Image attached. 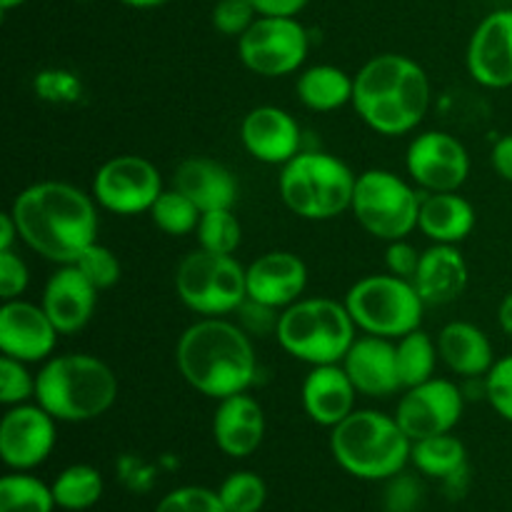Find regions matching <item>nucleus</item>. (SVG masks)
I'll use <instances>...</instances> for the list:
<instances>
[{
  "label": "nucleus",
  "instance_id": "nucleus-1",
  "mask_svg": "<svg viewBox=\"0 0 512 512\" xmlns=\"http://www.w3.org/2000/svg\"><path fill=\"white\" fill-rule=\"evenodd\" d=\"M18 235L30 250L58 265H73L98 238L95 198L70 183L45 180L13 200Z\"/></svg>",
  "mask_w": 512,
  "mask_h": 512
},
{
  "label": "nucleus",
  "instance_id": "nucleus-2",
  "mask_svg": "<svg viewBox=\"0 0 512 512\" xmlns=\"http://www.w3.org/2000/svg\"><path fill=\"white\" fill-rule=\"evenodd\" d=\"M175 363L190 388L213 400L248 393L258 378V358L248 333L223 318L190 325L178 340Z\"/></svg>",
  "mask_w": 512,
  "mask_h": 512
},
{
  "label": "nucleus",
  "instance_id": "nucleus-3",
  "mask_svg": "<svg viewBox=\"0 0 512 512\" xmlns=\"http://www.w3.org/2000/svg\"><path fill=\"white\" fill-rule=\"evenodd\" d=\"M353 108L375 133H413L430 108L428 75L408 55H375L355 75Z\"/></svg>",
  "mask_w": 512,
  "mask_h": 512
},
{
  "label": "nucleus",
  "instance_id": "nucleus-4",
  "mask_svg": "<svg viewBox=\"0 0 512 512\" xmlns=\"http://www.w3.org/2000/svg\"><path fill=\"white\" fill-rule=\"evenodd\" d=\"M118 378L88 353L55 355L35 375V403L60 423H88L113 408Z\"/></svg>",
  "mask_w": 512,
  "mask_h": 512
},
{
  "label": "nucleus",
  "instance_id": "nucleus-5",
  "mask_svg": "<svg viewBox=\"0 0 512 512\" xmlns=\"http://www.w3.org/2000/svg\"><path fill=\"white\" fill-rule=\"evenodd\" d=\"M413 440L395 415L380 410H353L330 428V453L348 475L360 480H390L410 463Z\"/></svg>",
  "mask_w": 512,
  "mask_h": 512
},
{
  "label": "nucleus",
  "instance_id": "nucleus-6",
  "mask_svg": "<svg viewBox=\"0 0 512 512\" xmlns=\"http://www.w3.org/2000/svg\"><path fill=\"white\" fill-rule=\"evenodd\" d=\"M358 325L350 318L345 303L330 298H300L280 313L278 343L290 358L315 365L343 363L355 343Z\"/></svg>",
  "mask_w": 512,
  "mask_h": 512
},
{
  "label": "nucleus",
  "instance_id": "nucleus-7",
  "mask_svg": "<svg viewBox=\"0 0 512 512\" xmlns=\"http://www.w3.org/2000/svg\"><path fill=\"white\" fill-rule=\"evenodd\" d=\"M358 175L340 158L303 150L280 173V198L305 220H333L350 210Z\"/></svg>",
  "mask_w": 512,
  "mask_h": 512
},
{
  "label": "nucleus",
  "instance_id": "nucleus-8",
  "mask_svg": "<svg viewBox=\"0 0 512 512\" xmlns=\"http://www.w3.org/2000/svg\"><path fill=\"white\" fill-rule=\"evenodd\" d=\"M353 323L365 335L400 340L423 323L425 303L410 280L398 275H368L358 280L345 295Z\"/></svg>",
  "mask_w": 512,
  "mask_h": 512
},
{
  "label": "nucleus",
  "instance_id": "nucleus-9",
  "mask_svg": "<svg viewBox=\"0 0 512 512\" xmlns=\"http://www.w3.org/2000/svg\"><path fill=\"white\" fill-rule=\"evenodd\" d=\"M175 293L180 303L203 318H223L248 300L245 268L233 255L198 248L180 260L175 270Z\"/></svg>",
  "mask_w": 512,
  "mask_h": 512
},
{
  "label": "nucleus",
  "instance_id": "nucleus-10",
  "mask_svg": "<svg viewBox=\"0 0 512 512\" xmlns=\"http://www.w3.org/2000/svg\"><path fill=\"white\" fill-rule=\"evenodd\" d=\"M420 203L423 195L408 180L390 170L375 168L358 175L350 210L360 228L368 230L373 238L393 243L405 240L418 228Z\"/></svg>",
  "mask_w": 512,
  "mask_h": 512
},
{
  "label": "nucleus",
  "instance_id": "nucleus-11",
  "mask_svg": "<svg viewBox=\"0 0 512 512\" xmlns=\"http://www.w3.org/2000/svg\"><path fill=\"white\" fill-rule=\"evenodd\" d=\"M308 50V30L298 18L260 15L238 38V55L243 65L263 78H280L300 70Z\"/></svg>",
  "mask_w": 512,
  "mask_h": 512
},
{
  "label": "nucleus",
  "instance_id": "nucleus-12",
  "mask_svg": "<svg viewBox=\"0 0 512 512\" xmlns=\"http://www.w3.org/2000/svg\"><path fill=\"white\" fill-rule=\"evenodd\" d=\"M163 180L158 168L140 155H118L98 168L93 178V198L100 208L115 215L150 213Z\"/></svg>",
  "mask_w": 512,
  "mask_h": 512
},
{
  "label": "nucleus",
  "instance_id": "nucleus-13",
  "mask_svg": "<svg viewBox=\"0 0 512 512\" xmlns=\"http://www.w3.org/2000/svg\"><path fill=\"white\" fill-rule=\"evenodd\" d=\"M405 168L423 193H458L470 175V155L455 135L428 130L410 140Z\"/></svg>",
  "mask_w": 512,
  "mask_h": 512
},
{
  "label": "nucleus",
  "instance_id": "nucleus-14",
  "mask_svg": "<svg viewBox=\"0 0 512 512\" xmlns=\"http://www.w3.org/2000/svg\"><path fill=\"white\" fill-rule=\"evenodd\" d=\"M463 390L443 378H430L415 388L405 390L400 398L395 420L410 440L433 438V435L453 433L463 418Z\"/></svg>",
  "mask_w": 512,
  "mask_h": 512
},
{
  "label": "nucleus",
  "instance_id": "nucleus-15",
  "mask_svg": "<svg viewBox=\"0 0 512 512\" xmlns=\"http://www.w3.org/2000/svg\"><path fill=\"white\" fill-rule=\"evenodd\" d=\"M58 420L43 405H13L0 420V458L10 470L30 473L50 458Z\"/></svg>",
  "mask_w": 512,
  "mask_h": 512
},
{
  "label": "nucleus",
  "instance_id": "nucleus-16",
  "mask_svg": "<svg viewBox=\"0 0 512 512\" xmlns=\"http://www.w3.org/2000/svg\"><path fill=\"white\" fill-rule=\"evenodd\" d=\"M58 328L43 305L5 300L0 308V350L20 363H45L58 345Z\"/></svg>",
  "mask_w": 512,
  "mask_h": 512
},
{
  "label": "nucleus",
  "instance_id": "nucleus-17",
  "mask_svg": "<svg viewBox=\"0 0 512 512\" xmlns=\"http://www.w3.org/2000/svg\"><path fill=\"white\" fill-rule=\"evenodd\" d=\"M468 73L483 88H512V8L480 20L468 43Z\"/></svg>",
  "mask_w": 512,
  "mask_h": 512
},
{
  "label": "nucleus",
  "instance_id": "nucleus-18",
  "mask_svg": "<svg viewBox=\"0 0 512 512\" xmlns=\"http://www.w3.org/2000/svg\"><path fill=\"white\" fill-rule=\"evenodd\" d=\"M243 148L265 165H285L303 153V130L300 123L283 108L258 105L240 123Z\"/></svg>",
  "mask_w": 512,
  "mask_h": 512
},
{
  "label": "nucleus",
  "instance_id": "nucleus-19",
  "mask_svg": "<svg viewBox=\"0 0 512 512\" xmlns=\"http://www.w3.org/2000/svg\"><path fill=\"white\" fill-rule=\"evenodd\" d=\"M248 300L285 310L298 303L308 288V268L303 260L288 250H270L245 268Z\"/></svg>",
  "mask_w": 512,
  "mask_h": 512
},
{
  "label": "nucleus",
  "instance_id": "nucleus-20",
  "mask_svg": "<svg viewBox=\"0 0 512 512\" xmlns=\"http://www.w3.org/2000/svg\"><path fill=\"white\" fill-rule=\"evenodd\" d=\"M340 365L350 375L355 390L368 398H390L403 388L398 353H395V343L388 338H378V335L355 338Z\"/></svg>",
  "mask_w": 512,
  "mask_h": 512
},
{
  "label": "nucleus",
  "instance_id": "nucleus-21",
  "mask_svg": "<svg viewBox=\"0 0 512 512\" xmlns=\"http://www.w3.org/2000/svg\"><path fill=\"white\" fill-rule=\"evenodd\" d=\"M100 290L75 265H60L43 290V308L60 335H73L90 323Z\"/></svg>",
  "mask_w": 512,
  "mask_h": 512
},
{
  "label": "nucleus",
  "instance_id": "nucleus-22",
  "mask_svg": "<svg viewBox=\"0 0 512 512\" xmlns=\"http://www.w3.org/2000/svg\"><path fill=\"white\" fill-rule=\"evenodd\" d=\"M265 413L248 393L218 400L213 415V440L228 458H250L263 445Z\"/></svg>",
  "mask_w": 512,
  "mask_h": 512
},
{
  "label": "nucleus",
  "instance_id": "nucleus-23",
  "mask_svg": "<svg viewBox=\"0 0 512 512\" xmlns=\"http://www.w3.org/2000/svg\"><path fill=\"white\" fill-rule=\"evenodd\" d=\"M355 395L358 390L340 363L310 368L300 388L305 415L323 428H335L353 413Z\"/></svg>",
  "mask_w": 512,
  "mask_h": 512
},
{
  "label": "nucleus",
  "instance_id": "nucleus-24",
  "mask_svg": "<svg viewBox=\"0 0 512 512\" xmlns=\"http://www.w3.org/2000/svg\"><path fill=\"white\" fill-rule=\"evenodd\" d=\"M415 285L425 305H448L468 288V263L455 245L433 243L420 255Z\"/></svg>",
  "mask_w": 512,
  "mask_h": 512
},
{
  "label": "nucleus",
  "instance_id": "nucleus-25",
  "mask_svg": "<svg viewBox=\"0 0 512 512\" xmlns=\"http://www.w3.org/2000/svg\"><path fill=\"white\" fill-rule=\"evenodd\" d=\"M173 188L188 195L203 213L233 210L238 203V180L223 163L210 158H188L173 175Z\"/></svg>",
  "mask_w": 512,
  "mask_h": 512
},
{
  "label": "nucleus",
  "instance_id": "nucleus-26",
  "mask_svg": "<svg viewBox=\"0 0 512 512\" xmlns=\"http://www.w3.org/2000/svg\"><path fill=\"white\" fill-rule=\"evenodd\" d=\"M438 353L440 360L448 365L460 378H480L488 375L493 368V343L488 335L473 323H463L455 320L440 330L438 338Z\"/></svg>",
  "mask_w": 512,
  "mask_h": 512
},
{
  "label": "nucleus",
  "instance_id": "nucleus-27",
  "mask_svg": "<svg viewBox=\"0 0 512 512\" xmlns=\"http://www.w3.org/2000/svg\"><path fill=\"white\" fill-rule=\"evenodd\" d=\"M475 208L458 193H423L418 228L440 245H458L475 230Z\"/></svg>",
  "mask_w": 512,
  "mask_h": 512
},
{
  "label": "nucleus",
  "instance_id": "nucleus-28",
  "mask_svg": "<svg viewBox=\"0 0 512 512\" xmlns=\"http://www.w3.org/2000/svg\"><path fill=\"white\" fill-rule=\"evenodd\" d=\"M355 78L335 65H313L298 78V98L315 113H333L353 103Z\"/></svg>",
  "mask_w": 512,
  "mask_h": 512
},
{
  "label": "nucleus",
  "instance_id": "nucleus-29",
  "mask_svg": "<svg viewBox=\"0 0 512 512\" xmlns=\"http://www.w3.org/2000/svg\"><path fill=\"white\" fill-rule=\"evenodd\" d=\"M410 463L423 475L435 480H448L468 468V450L463 440L453 433L433 435V438L415 440L410 450Z\"/></svg>",
  "mask_w": 512,
  "mask_h": 512
},
{
  "label": "nucleus",
  "instance_id": "nucleus-30",
  "mask_svg": "<svg viewBox=\"0 0 512 512\" xmlns=\"http://www.w3.org/2000/svg\"><path fill=\"white\" fill-rule=\"evenodd\" d=\"M53 498L60 510L83 512L90 510L100 498H103V475L93 465H68L58 478L53 480Z\"/></svg>",
  "mask_w": 512,
  "mask_h": 512
},
{
  "label": "nucleus",
  "instance_id": "nucleus-31",
  "mask_svg": "<svg viewBox=\"0 0 512 512\" xmlns=\"http://www.w3.org/2000/svg\"><path fill=\"white\" fill-rule=\"evenodd\" d=\"M395 353H398V370L403 390L415 388L420 383H428L435 378V368H438V343L430 338L423 330H413V333L403 335L395 343Z\"/></svg>",
  "mask_w": 512,
  "mask_h": 512
},
{
  "label": "nucleus",
  "instance_id": "nucleus-32",
  "mask_svg": "<svg viewBox=\"0 0 512 512\" xmlns=\"http://www.w3.org/2000/svg\"><path fill=\"white\" fill-rule=\"evenodd\" d=\"M53 488L30 473H13L0 478V512H53Z\"/></svg>",
  "mask_w": 512,
  "mask_h": 512
},
{
  "label": "nucleus",
  "instance_id": "nucleus-33",
  "mask_svg": "<svg viewBox=\"0 0 512 512\" xmlns=\"http://www.w3.org/2000/svg\"><path fill=\"white\" fill-rule=\"evenodd\" d=\"M200 215H203V210L188 195L180 193L178 188L163 190L153 203V208H150V220L155 223V228H160L168 235H175V238L195 233Z\"/></svg>",
  "mask_w": 512,
  "mask_h": 512
},
{
  "label": "nucleus",
  "instance_id": "nucleus-34",
  "mask_svg": "<svg viewBox=\"0 0 512 512\" xmlns=\"http://www.w3.org/2000/svg\"><path fill=\"white\" fill-rule=\"evenodd\" d=\"M195 238H198V248L208 253L235 255V250L243 243V228L233 210H208L200 215Z\"/></svg>",
  "mask_w": 512,
  "mask_h": 512
},
{
  "label": "nucleus",
  "instance_id": "nucleus-35",
  "mask_svg": "<svg viewBox=\"0 0 512 512\" xmlns=\"http://www.w3.org/2000/svg\"><path fill=\"white\" fill-rule=\"evenodd\" d=\"M218 495L228 512H260L268 500V485L253 470H238L223 480Z\"/></svg>",
  "mask_w": 512,
  "mask_h": 512
},
{
  "label": "nucleus",
  "instance_id": "nucleus-36",
  "mask_svg": "<svg viewBox=\"0 0 512 512\" xmlns=\"http://www.w3.org/2000/svg\"><path fill=\"white\" fill-rule=\"evenodd\" d=\"M73 265L98 290L113 288V285L120 280L118 255H115L110 248H105V245H100L98 240H95L93 245H88V248L83 250V255H80Z\"/></svg>",
  "mask_w": 512,
  "mask_h": 512
},
{
  "label": "nucleus",
  "instance_id": "nucleus-37",
  "mask_svg": "<svg viewBox=\"0 0 512 512\" xmlns=\"http://www.w3.org/2000/svg\"><path fill=\"white\" fill-rule=\"evenodd\" d=\"M155 512H228L218 490L200 488V485H185L175 488L158 503Z\"/></svg>",
  "mask_w": 512,
  "mask_h": 512
},
{
  "label": "nucleus",
  "instance_id": "nucleus-38",
  "mask_svg": "<svg viewBox=\"0 0 512 512\" xmlns=\"http://www.w3.org/2000/svg\"><path fill=\"white\" fill-rule=\"evenodd\" d=\"M28 363H20V360L8 358L3 355L0 358V403L13 408V405L28 403L30 398H35V378L25 368Z\"/></svg>",
  "mask_w": 512,
  "mask_h": 512
},
{
  "label": "nucleus",
  "instance_id": "nucleus-39",
  "mask_svg": "<svg viewBox=\"0 0 512 512\" xmlns=\"http://www.w3.org/2000/svg\"><path fill=\"white\" fill-rule=\"evenodd\" d=\"M258 18V10L250 0H218L213 15H210L213 28L220 35H230V38H240Z\"/></svg>",
  "mask_w": 512,
  "mask_h": 512
},
{
  "label": "nucleus",
  "instance_id": "nucleus-40",
  "mask_svg": "<svg viewBox=\"0 0 512 512\" xmlns=\"http://www.w3.org/2000/svg\"><path fill=\"white\" fill-rule=\"evenodd\" d=\"M485 398L495 413L512 423V355L495 360L485 375Z\"/></svg>",
  "mask_w": 512,
  "mask_h": 512
},
{
  "label": "nucleus",
  "instance_id": "nucleus-41",
  "mask_svg": "<svg viewBox=\"0 0 512 512\" xmlns=\"http://www.w3.org/2000/svg\"><path fill=\"white\" fill-rule=\"evenodd\" d=\"M35 93L38 98L50 100V103H73L78 100L80 90V80L75 78L70 70H60V68H50V70H40L35 75Z\"/></svg>",
  "mask_w": 512,
  "mask_h": 512
},
{
  "label": "nucleus",
  "instance_id": "nucleus-42",
  "mask_svg": "<svg viewBox=\"0 0 512 512\" xmlns=\"http://www.w3.org/2000/svg\"><path fill=\"white\" fill-rule=\"evenodd\" d=\"M28 265L15 250H0V298L18 300L28 288Z\"/></svg>",
  "mask_w": 512,
  "mask_h": 512
},
{
  "label": "nucleus",
  "instance_id": "nucleus-43",
  "mask_svg": "<svg viewBox=\"0 0 512 512\" xmlns=\"http://www.w3.org/2000/svg\"><path fill=\"white\" fill-rule=\"evenodd\" d=\"M420 495H423V490H420L418 480L413 475L398 473L390 478L388 493H385V505H388V512H413Z\"/></svg>",
  "mask_w": 512,
  "mask_h": 512
},
{
  "label": "nucleus",
  "instance_id": "nucleus-44",
  "mask_svg": "<svg viewBox=\"0 0 512 512\" xmlns=\"http://www.w3.org/2000/svg\"><path fill=\"white\" fill-rule=\"evenodd\" d=\"M420 250L415 245H410L408 240H393L388 243L385 250V265H388V273L398 275V278L413 280V275L418 273L420 265Z\"/></svg>",
  "mask_w": 512,
  "mask_h": 512
},
{
  "label": "nucleus",
  "instance_id": "nucleus-45",
  "mask_svg": "<svg viewBox=\"0 0 512 512\" xmlns=\"http://www.w3.org/2000/svg\"><path fill=\"white\" fill-rule=\"evenodd\" d=\"M258 10V15H268V18H298L300 10L310 3V0H250Z\"/></svg>",
  "mask_w": 512,
  "mask_h": 512
},
{
  "label": "nucleus",
  "instance_id": "nucleus-46",
  "mask_svg": "<svg viewBox=\"0 0 512 512\" xmlns=\"http://www.w3.org/2000/svg\"><path fill=\"white\" fill-rule=\"evenodd\" d=\"M490 163H493L495 173L503 180L512 183V133L503 135L498 143L493 145V153H490Z\"/></svg>",
  "mask_w": 512,
  "mask_h": 512
},
{
  "label": "nucleus",
  "instance_id": "nucleus-47",
  "mask_svg": "<svg viewBox=\"0 0 512 512\" xmlns=\"http://www.w3.org/2000/svg\"><path fill=\"white\" fill-rule=\"evenodd\" d=\"M15 240H20L18 235V225H15L13 213H3L0 215V250H13Z\"/></svg>",
  "mask_w": 512,
  "mask_h": 512
},
{
  "label": "nucleus",
  "instance_id": "nucleus-48",
  "mask_svg": "<svg viewBox=\"0 0 512 512\" xmlns=\"http://www.w3.org/2000/svg\"><path fill=\"white\" fill-rule=\"evenodd\" d=\"M498 323H500V328L505 330V333L512 335V293L505 295L503 303H500V308H498Z\"/></svg>",
  "mask_w": 512,
  "mask_h": 512
},
{
  "label": "nucleus",
  "instance_id": "nucleus-49",
  "mask_svg": "<svg viewBox=\"0 0 512 512\" xmlns=\"http://www.w3.org/2000/svg\"><path fill=\"white\" fill-rule=\"evenodd\" d=\"M123 5H128V8H138V10H153V8H160V5H165L168 0H120Z\"/></svg>",
  "mask_w": 512,
  "mask_h": 512
},
{
  "label": "nucleus",
  "instance_id": "nucleus-50",
  "mask_svg": "<svg viewBox=\"0 0 512 512\" xmlns=\"http://www.w3.org/2000/svg\"><path fill=\"white\" fill-rule=\"evenodd\" d=\"M23 3H28V0H0V10H3V13H8V10L20 8Z\"/></svg>",
  "mask_w": 512,
  "mask_h": 512
},
{
  "label": "nucleus",
  "instance_id": "nucleus-51",
  "mask_svg": "<svg viewBox=\"0 0 512 512\" xmlns=\"http://www.w3.org/2000/svg\"><path fill=\"white\" fill-rule=\"evenodd\" d=\"M75 3H93V0H75Z\"/></svg>",
  "mask_w": 512,
  "mask_h": 512
}]
</instances>
